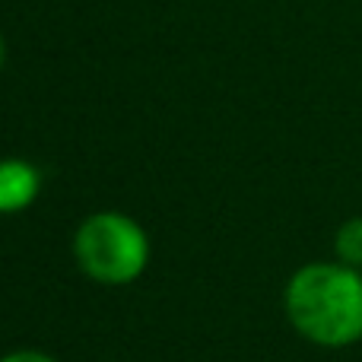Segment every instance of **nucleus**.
<instances>
[{
  "mask_svg": "<svg viewBox=\"0 0 362 362\" xmlns=\"http://www.w3.org/2000/svg\"><path fill=\"white\" fill-rule=\"evenodd\" d=\"M4 61H6V42H4V35H0V67H4Z\"/></svg>",
  "mask_w": 362,
  "mask_h": 362,
  "instance_id": "6",
  "label": "nucleus"
},
{
  "mask_svg": "<svg viewBox=\"0 0 362 362\" xmlns=\"http://www.w3.org/2000/svg\"><path fill=\"white\" fill-rule=\"evenodd\" d=\"M42 191V172L25 159H0V213H19Z\"/></svg>",
  "mask_w": 362,
  "mask_h": 362,
  "instance_id": "3",
  "label": "nucleus"
},
{
  "mask_svg": "<svg viewBox=\"0 0 362 362\" xmlns=\"http://www.w3.org/2000/svg\"><path fill=\"white\" fill-rule=\"evenodd\" d=\"M74 255L83 274L108 286L134 283L150 264V238L137 219L124 213H93L74 235Z\"/></svg>",
  "mask_w": 362,
  "mask_h": 362,
  "instance_id": "2",
  "label": "nucleus"
},
{
  "mask_svg": "<svg viewBox=\"0 0 362 362\" xmlns=\"http://www.w3.org/2000/svg\"><path fill=\"white\" fill-rule=\"evenodd\" d=\"M286 315L305 340L318 346H350L362 340V276L346 264H305L286 286Z\"/></svg>",
  "mask_w": 362,
  "mask_h": 362,
  "instance_id": "1",
  "label": "nucleus"
},
{
  "mask_svg": "<svg viewBox=\"0 0 362 362\" xmlns=\"http://www.w3.org/2000/svg\"><path fill=\"white\" fill-rule=\"evenodd\" d=\"M0 362H57V359L45 356V353H35V350H19V353H6Z\"/></svg>",
  "mask_w": 362,
  "mask_h": 362,
  "instance_id": "5",
  "label": "nucleus"
},
{
  "mask_svg": "<svg viewBox=\"0 0 362 362\" xmlns=\"http://www.w3.org/2000/svg\"><path fill=\"white\" fill-rule=\"evenodd\" d=\"M334 251H337L340 264L346 267H362V216L346 219L337 229V238H334Z\"/></svg>",
  "mask_w": 362,
  "mask_h": 362,
  "instance_id": "4",
  "label": "nucleus"
}]
</instances>
